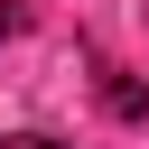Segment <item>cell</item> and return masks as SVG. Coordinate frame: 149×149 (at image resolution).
<instances>
[{"label": "cell", "instance_id": "cell-3", "mask_svg": "<svg viewBox=\"0 0 149 149\" xmlns=\"http://www.w3.org/2000/svg\"><path fill=\"white\" fill-rule=\"evenodd\" d=\"M19 28H28V9H19V0H0V37H19Z\"/></svg>", "mask_w": 149, "mask_h": 149}, {"label": "cell", "instance_id": "cell-1", "mask_svg": "<svg viewBox=\"0 0 149 149\" xmlns=\"http://www.w3.org/2000/svg\"><path fill=\"white\" fill-rule=\"evenodd\" d=\"M102 102H112V121H149V84H130V74H102Z\"/></svg>", "mask_w": 149, "mask_h": 149}, {"label": "cell", "instance_id": "cell-2", "mask_svg": "<svg viewBox=\"0 0 149 149\" xmlns=\"http://www.w3.org/2000/svg\"><path fill=\"white\" fill-rule=\"evenodd\" d=\"M0 149H74V140H47V130H19V140H0Z\"/></svg>", "mask_w": 149, "mask_h": 149}]
</instances>
